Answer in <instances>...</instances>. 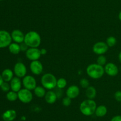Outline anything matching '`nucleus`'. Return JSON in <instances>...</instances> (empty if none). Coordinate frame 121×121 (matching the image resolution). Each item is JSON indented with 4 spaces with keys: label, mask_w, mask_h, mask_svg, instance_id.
<instances>
[{
    "label": "nucleus",
    "mask_w": 121,
    "mask_h": 121,
    "mask_svg": "<svg viewBox=\"0 0 121 121\" xmlns=\"http://www.w3.org/2000/svg\"><path fill=\"white\" fill-rule=\"evenodd\" d=\"M96 107L97 105L95 101L94 100L87 98L80 103L79 109L83 115L89 116L95 113Z\"/></svg>",
    "instance_id": "f257e3e1"
},
{
    "label": "nucleus",
    "mask_w": 121,
    "mask_h": 121,
    "mask_svg": "<svg viewBox=\"0 0 121 121\" xmlns=\"http://www.w3.org/2000/svg\"><path fill=\"white\" fill-rule=\"evenodd\" d=\"M24 42L29 47H38L41 42L40 34L35 31H30L25 34Z\"/></svg>",
    "instance_id": "f03ea898"
},
{
    "label": "nucleus",
    "mask_w": 121,
    "mask_h": 121,
    "mask_svg": "<svg viewBox=\"0 0 121 121\" xmlns=\"http://www.w3.org/2000/svg\"><path fill=\"white\" fill-rule=\"evenodd\" d=\"M86 73L89 77L93 79H99L105 74V69L104 66L96 64H91L87 66L86 68Z\"/></svg>",
    "instance_id": "7ed1b4c3"
},
{
    "label": "nucleus",
    "mask_w": 121,
    "mask_h": 121,
    "mask_svg": "<svg viewBox=\"0 0 121 121\" xmlns=\"http://www.w3.org/2000/svg\"><path fill=\"white\" fill-rule=\"evenodd\" d=\"M56 77L51 73L44 74L41 78V83L43 87L48 90H52L57 87Z\"/></svg>",
    "instance_id": "20e7f679"
},
{
    "label": "nucleus",
    "mask_w": 121,
    "mask_h": 121,
    "mask_svg": "<svg viewBox=\"0 0 121 121\" xmlns=\"http://www.w3.org/2000/svg\"><path fill=\"white\" fill-rule=\"evenodd\" d=\"M17 93L18 98L22 103H25V104L30 103L33 98V96L31 91L25 88H21Z\"/></svg>",
    "instance_id": "39448f33"
},
{
    "label": "nucleus",
    "mask_w": 121,
    "mask_h": 121,
    "mask_svg": "<svg viewBox=\"0 0 121 121\" xmlns=\"http://www.w3.org/2000/svg\"><path fill=\"white\" fill-rule=\"evenodd\" d=\"M12 40L11 35L9 32L4 30H0V48L8 47Z\"/></svg>",
    "instance_id": "423d86ee"
},
{
    "label": "nucleus",
    "mask_w": 121,
    "mask_h": 121,
    "mask_svg": "<svg viewBox=\"0 0 121 121\" xmlns=\"http://www.w3.org/2000/svg\"><path fill=\"white\" fill-rule=\"evenodd\" d=\"M23 86L25 88L30 90H34L37 87V82L35 78L30 75H26L23 78L22 81Z\"/></svg>",
    "instance_id": "0eeeda50"
},
{
    "label": "nucleus",
    "mask_w": 121,
    "mask_h": 121,
    "mask_svg": "<svg viewBox=\"0 0 121 121\" xmlns=\"http://www.w3.org/2000/svg\"><path fill=\"white\" fill-rule=\"evenodd\" d=\"M109 49V46L106 42H98L94 44L93 46V52L98 55L105 54L108 52Z\"/></svg>",
    "instance_id": "6e6552de"
},
{
    "label": "nucleus",
    "mask_w": 121,
    "mask_h": 121,
    "mask_svg": "<svg viewBox=\"0 0 121 121\" xmlns=\"http://www.w3.org/2000/svg\"><path fill=\"white\" fill-rule=\"evenodd\" d=\"M26 56L27 59L31 61L39 60L41 56L40 49L38 47H29L26 52Z\"/></svg>",
    "instance_id": "1a4fd4ad"
},
{
    "label": "nucleus",
    "mask_w": 121,
    "mask_h": 121,
    "mask_svg": "<svg viewBox=\"0 0 121 121\" xmlns=\"http://www.w3.org/2000/svg\"><path fill=\"white\" fill-rule=\"evenodd\" d=\"M27 67L24 64L21 62L16 63L14 67V73L16 77L19 78H24L27 75Z\"/></svg>",
    "instance_id": "9d476101"
},
{
    "label": "nucleus",
    "mask_w": 121,
    "mask_h": 121,
    "mask_svg": "<svg viewBox=\"0 0 121 121\" xmlns=\"http://www.w3.org/2000/svg\"><path fill=\"white\" fill-rule=\"evenodd\" d=\"M30 69L31 72L34 75H40L43 70V66L42 63L39 60L31 61L30 65Z\"/></svg>",
    "instance_id": "9b49d317"
},
{
    "label": "nucleus",
    "mask_w": 121,
    "mask_h": 121,
    "mask_svg": "<svg viewBox=\"0 0 121 121\" xmlns=\"http://www.w3.org/2000/svg\"><path fill=\"white\" fill-rule=\"evenodd\" d=\"M104 69H105V72H106L109 76H111V77L117 76L119 72V70L117 65L112 62L106 64L105 65Z\"/></svg>",
    "instance_id": "f8f14e48"
},
{
    "label": "nucleus",
    "mask_w": 121,
    "mask_h": 121,
    "mask_svg": "<svg viewBox=\"0 0 121 121\" xmlns=\"http://www.w3.org/2000/svg\"><path fill=\"white\" fill-rule=\"evenodd\" d=\"M11 35L12 40H13L14 42L20 44L21 43L24 42V41L25 34H24L23 32H22V31L20 30H14L11 32Z\"/></svg>",
    "instance_id": "ddd939ff"
},
{
    "label": "nucleus",
    "mask_w": 121,
    "mask_h": 121,
    "mask_svg": "<svg viewBox=\"0 0 121 121\" xmlns=\"http://www.w3.org/2000/svg\"><path fill=\"white\" fill-rule=\"evenodd\" d=\"M79 94H80V89L79 87L75 85H70L66 90V96L71 99L76 98L77 97H78Z\"/></svg>",
    "instance_id": "4468645a"
},
{
    "label": "nucleus",
    "mask_w": 121,
    "mask_h": 121,
    "mask_svg": "<svg viewBox=\"0 0 121 121\" xmlns=\"http://www.w3.org/2000/svg\"><path fill=\"white\" fill-rule=\"evenodd\" d=\"M17 117V112L14 109H8L5 111L2 115L4 121H13Z\"/></svg>",
    "instance_id": "2eb2a0df"
},
{
    "label": "nucleus",
    "mask_w": 121,
    "mask_h": 121,
    "mask_svg": "<svg viewBox=\"0 0 121 121\" xmlns=\"http://www.w3.org/2000/svg\"><path fill=\"white\" fill-rule=\"evenodd\" d=\"M21 85H22V83L19 77H13V78L10 81L11 89L12 91H14L15 92L18 93L21 90Z\"/></svg>",
    "instance_id": "dca6fc26"
},
{
    "label": "nucleus",
    "mask_w": 121,
    "mask_h": 121,
    "mask_svg": "<svg viewBox=\"0 0 121 121\" xmlns=\"http://www.w3.org/2000/svg\"><path fill=\"white\" fill-rule=\"evenodd\" d=\"M44 98L45 101L48 104H54L56 102L57 99V96L56 92L52 91V90H48L45 95Z\"/></svg>",
    "instance_id": "f3484780"
},
{
    "label": "nucleus",
    "mask_w": 121,
    "mask_h": 121,
    "mask_svg": "<svg viewBox=\"0 0 121 121\" xmlns=\"http://www.w3.org/2000/svg\"><path fill=\"white\" fill-rule=\"evenodd\" d=\"M1 75L4 79V81L9 82L11 81V80L14 77V72L9 68L5 69L2 72Z\"/></svg>",
    "instance_id": "a211bd4d"
},
{
    "label": "nucleus",
    "mask_w": 121,
    "mask_h": 121,
    "mask_svg": "<svg viewBox=\"0 0 121 121\" xmlns=\"http://www.w3.org/2000/svg\"><path fill=\"white\" fill-rule=\"evenodd\" d=\"M108 113V109L105 105H100L99 106H97L96 109L95 114L97 117H102L105 116Z\"/></svg>",
    "instance_id": "6ab92c4d"
},
{
    "label": "nucleus",
    "mask_w": 121,
    "mask_h": 121,
    "mask_svg": "<svg viewBox=\"0 0 121 121\" xmlns=\"http://www.w3.org/2000/svg\"><path fill=\"white\" fill-rule=\"evenodd\" d=\"M8 49L9 51L11 53L14 55H17L21 52V48H20V44L17 43H11L8 46Z\"/></svg>",
    "instance_id": "aec40b11"
},
{
    "label": "nucleus",
    "mask_w": 121,
    "mask_h": 121,
    "mask_svg": "<svg viewBox=\"0 0 121 121\" xmlns=\"http://www.w3.org/2000/svg\"><path fill=\"white\" fill-rule=\"evenodd\" d=\"M96 90L93 86H89L86 90V95L88 99L93 100L96 96Z\"/></svg>",
    "instance_id": "412c9836"
},
{
    "label": "nucleus",
    "mask_w": 121,
    "mask_h": 121,
    "mask_svg": "<svg viewBox=\"0 0 121 121\" xmlns=\"http://www.w3.org/2000/svg\"><path fill=\"white\" fill-rule=\"evenodd\" d=\"M46 93L47 92H46V88L43 86H37L34 90V94L39 98H42L44 97Z\"/></svg>",
    "instance_id": "4be33fe9"
},
{
    "label": "nucleus",
    "mask_w": 121,
    "mask_h": 121,
    "mask_svg": "<svg viewBox=\"0 0 121 121\" xmlns=\"http://www.w3.org/2000/svg\"><path fill=\"white\" fill-rule=\"evenodd\" d=\"M6 98L10 102H14L18 99V93L14 91H9L6 94Z\"/></svg>",
    "instance_id": "5701e85b"
},
{
    "label": "nucleus",
    "mask_w": 121,
    "mask_h": 121,
    "mask_svg": "<svg viewBox=\"0 0 121 121\" xmlns=\"http://www.w3.org/2000/svg\"><path fill=\"white\" fill-rule=\"evenodd\" d=\"M67 85V81L64 78H60L57 80V87L59 89H63Z\"/></svg>",
    "instance_id": "b1692460"
},
{
    "label": "nucleus",
    "mask_w": 121,
    "mask_h": 121,
    "mask_svg": "<svg viewBox=\"0 0 121 121\" xmlns=\"http://www.w3.org/2000/svg\"><path fill=\"white\" fill-rule=\"evenodd\" d=\"M117 39L114 36H109L106 39V43L107 44L108 46H109V47H113L115 45L117 44Z\"/></svg>",
    "instance_id": "393cba45"
},
{
    "label": "nucleus",
    "mask_w": 121,
    "mask_h": 121,
    "mask_svg": "<svg viewBox=\"0 0 121 121\" xmlns=\"http://www.w3.org/2000/svg\"><path fill=\"white\" fill-rule=\"evenodd\" d=\"M106 58L104 55H99V56L97 58L96 62L97 64H99V65H102V66H104L106 64Z\"/></svg>",
    "instance_id": "a878e982"
},
{
    "label": "nucleus",
    "mask_w": 121,
    "mask_h": 121,
    "mask_svg": "<svg viewBox=\"0 0 121 121\" xmlns=\"http://www.w3.org/2000/svg\"><path fill=\"white\" fill-rule=\"evenodd\" d=\"M1 90L4 92H8L9 90L11 89L10 84H8V82L4 81L3 83L1 84V87H0Z\"/></svg>",
    "instance_id": "bb28decb"
},
{
    "label": "nucleus",
    "mask_w": 121,
    "mask_h": 121,
    "mask_svg": "<svg viewBox=\"0 0 121 121\" xmlns=\"http://www.w3.org/2000/svg\"><path fill=\"white\" fill-rule=\"evenodd\" d=\"M89 81L86 78H82L80 81V85L83 88H87L89 85Z\"/></svg>",
    "instance_id": "cd10ccee"
},
{
    "label": "nucleus",
    "mask_w": 121,
    "mask_h": 121,
    "mask_svg": "<svg viewBox=\"0 0 121 121\" xmlns=\"http://www.w3.org/2000/svg\"><path fill=\"white\" fill-rule=\"evenodd\" d=\"M72 103V99L69 98V97L66 96V97H64L62 100V104L63 105L65 106L66 107L69 106Z\"/></svg>",
    "instance_id": "c85d7f7f"
},
{
    "label": "nucleus",
    "mask_w": 121,
    "mask_h": 121,
    "mask_svg": "<svg viewBox=\"0 0 121 121\" xmlns=\"http://www.w3.org/2000/svg\"><path fill=\"white\" fill-rule=\"evenodd\" d=\"M114 97L116 100L121 102V91H116L114 94Z\"/></svg>",
    "instance_id": "c756f323"
},
{
    "label": "nucleus",
    "mask_w": 121,
    "mask_h": 121,
    "mask_svg": "<svg viewBox=\"0 0 121 121\" xmlns=\"http://www.w3.org/2000/svg\"><path fill=\"white\" fill-rule=\"evenodd\" d=\"M20 48H21V51H24V52H26V51L28 50V49L29 48V47L27 46V45L24 42L21 43H20Z\"/></svg>",
    "instance_id": "7c9ffc66"
},
{
    "label": "nucleus",
    "mask_w": 121,
    "mask_h": 121,
    "mask_svg": "<svg viewBox=\"0 0 121 121\" xmlns=\"http://www.w3.org/2000/svg\"><path fill=\"white\" fill-rule=\"evenodd\" d=\"M111 121H121V115H116L111 119Z\"/></svg>",
    "instance_id": "2f4dec72"
},
{
    "label": "nucleus",
    "mask_w": 121,
    "mask_h": 121,
    "mask_svg": "<svg viewBox=\"0 0 121 121\" xmlns=\"http://www.w3.org/2000/svg\"><path fill=\"white\" fill-rule=\"evenodd\" d=\"M40 52H41V55H45L47 53V49H46L45 48H42L41 49H40Z\"/></svg>",
    "instance_id": "473e14b6"
},
{
    "label": "nucleus",
    "mask_w": 121,
    "mask_h": 121,
    "mask_svg": "<svg viewBox=\"0 0 121 121\" xmlns=\"http://www.w3.org/2000/svg\"><path fill=\"white\" fill-rule=\"evenodd\" d=\"M3 82H4L3 78H2L1 74H0V87H1V84H2V83H3Z\"/></svg>",
    "instance_id": "72a5a7b5"
},
{
    "label": "nucleus",
    "mask_w": 121,
    "mask_h": 121,
    "mask_svg": "<svg viewBox=\"0 0 121 121\" xmlns=\"http://www.w3.org/2000/svg\"><path fill=\"white\" fill-rule=\"evenodd\" d=\"M118 59H119V60L121 62V51L119 52V55H118Z\"/></svg>",
    "instance_id": "f704fd0d"
},
{
    "label": "nucleus",
    "mask_w": 121,
    "mask_h": 121,
    "mask_svg": "<svg viewBox=\"0 0 121 121\" xmlns=\"http://www.w3.org/2000/svg\"><path fill=\"white\" fill-rule=\"evenodd\" d=\"M118 18H119V20H121V11L120 12H119V14H118Z\"/></svg>",
    "instance_id": "c9c22d12"
},
{
    "label": "nucleus",
    "mask_w": 121,
    "mask_h": 121,
    "mask_svg": "<svg viewBox=\"0 0 121 121\" xmlns=\"http://www.w3.org/2000/svg\"><path fill=\"white\" fill-rule=\"evenodd\" d=\"M21 119H24V121H25V120H26V117H25V116H22V117H21Z\"/></svg>",
    "instance_id": "e433bc0d"
},
{
    "label": "nucleus",
    "mask_w": 121,
    "mask_h": 121,
    "mask_svg": "<svg viewBox=\"0 0 121 121\" xmlns=\"http://www.w3.org/2000/svg\"><path fill=\"white\" fill-rule=\"evenodd\" d=\"M2 1V0H0V1Z\"/></svg>",
    "instance_id": "4c0bfd02"
}]
</instances>
